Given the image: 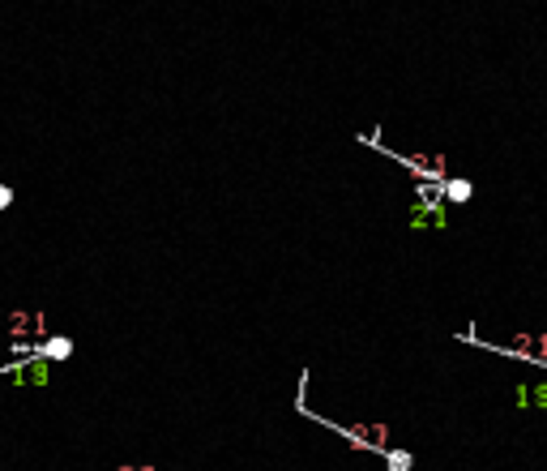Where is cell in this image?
Masks as SVG:
<instances>
[{
  "label": "cell",
  "instance_id": "1",
  "mask_svg": "<svg viewBox=\"0 0 547 471\" xmlns=\"http://www.w3.org/2000/svg\"><path fill=\"white\" fill-rule=\"evenodd\" d=\"M5 326H9V339H13V343H26V339H43V334H47V318H43V313H26V308L9 313Z\"/></svg>",
  "mask_w": 547,
  "mask_h": 471
},
{
  "label": "cell",
  "instance_id": "2",
  "mask_svg": "<svg viewBox=\"0 0 547 471\" xmlns=\"http://www.w3.org/2000/svg\"><path fill=\"white\" fill-rule=\"evenodd\" d=\"M0 377H13L18 386H47V382H51V369H47L43 360L30 356L26 364L18 360V364H9V369H0Z\"/></svg>",
  "mask_w": 547,
  "mask_h": 471
},
{
  "label": "cell",
  "instance_id": "3",
  "mask_svg": "<svg viewBox=\"0 0 547 471\" xmlns=\"http://www.w3.org/2000/svg\"><path fill=\"white\" fill-rule=\"evenodd\" d=\"M34 360H43V364H51V360H69L73 356V339H65V334H56V339H43L39 347H26Z\"/></svg>",
  "mask_w": 547,
  "mask_h": 471
},
{
  "label": "cell",
  "instance_id": "4",
  "mask_svg": "<svg viewBox=\"0 0 547 471\" xmlns=\"http://www.w3.org/2000/svg\"><path fill=\"white\" fill-rule=\"evenodd\" d=\"M470 193H475V184L470 180H462V176H445V184H441V201H470Z\"/></svg>",
  "mask_w": 547,
  "mask_h": 471
},
{
  "label": "cell",
  "instance_id": "5",
  "mask_svg": "<svg viewBox=\"0 0 547 471\" xmlns=\"http://www.w3.org/2000/svg\"><path fill=\"white\" fill-rule=\"evenodd\" d=\"M513 403H517V407H547V382H543V386H517V390H513Z\"/></svg>",
  "mask_w": 547,
  "mask_h": 471
},
{
  "label": "cell",
  "instance_id": "6",
  "mask_svg": "<svg viewBox=\"0 0 547 471\" xmlns=\"http://www.w3.org/2000/svg\"><path fill=\"white\" fill-rule=\"evenodd\" d=\"M380 458H385L390 471H411V467H415V454H406V450H385Z\"/></svg>",
  "mask_w": 547,
  "mask_h": 471
},
{
  "label": "cell",
  "instance_id": "7",
  "mask_svg": "<svg viewBox=\"0 0 547 471\" xmlns=\"http://www.w3.org/2000/svg\"><path fill=\"white\" fill-rule=\"evenodd\" d=\"M5 206H13V189H9V184H0V211H5Z\"/></svg>",
  "mask_w": 547,
  "mask_h": 471
},
{
  "label": "cell",
  "instance_id": "8",
  "mask_svg": "<svg viewBox=\"0 0 547 471\" xmlns=\"http://www.w3.org/2000/svg\"><path fill=\"white\" fill-rule=\"evenodd\" d=\"M116 471H154L150 463H124V467H116Z\"/></svg>",
  "mask_w": 547,
  "mask_h": 471
}]
</instances>
